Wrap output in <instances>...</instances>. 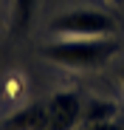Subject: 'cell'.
Returning a JSON list of instances; mask_svg holds the SVG:
<instances>
[{
	"label": "cell",
	"mask_w": 124,
	"mask_h": 130,
	"mask_svg": "<svg viewBox=\"0 0 124 130\" xmlns=\"http://www.w3.org/2000/svg\"><path fill=\"white\" fill-rule=\"evenodd\" d=\"M118 82H121V88H124V65L118 68Z\"/></svg>",
	"instance_id": "obj_6"
},
{
	"label": "cell",
	"mask_w": 124,
	"mask_h": 130,
	"mask_svg": "<svg viewBox=\"0 0 124 130\" xmlns=\"http://www.w3.org/2000/svg\"><path fill=\"white\" fill-rule=\"evenodd\" d=\"M118 23L99 9H71L51 20L54 37H116Z\"/></svg>",
	"instance_id": "obj_2"
},
{
	"label": "cell",
	"mask_w": 124,
	"mask_h": 130,
	"mask_svg": "<svg viewBox=\"0 0 124 130\" xmlns=\"http://www.w3.org/2000/svg\"><path fill=\"white\" fill-rule=\"evenodd\" d=\"M118 54L116 37H56L39 48V57L68 71H96Z\"/></svg>",
	"instance_id": "obj_1"
},
{
	"label": "cell",
	"mask_w": 124,
	"mask_h": 130,
	"mask_svg": "<svg viewBox=\"0 0 124 130\" xmlns=\"http://www.w3.org/2000/svg\"><path fill=\"white\" fill-rule=\"evenodd\" d=\"M48 110V130H73L82 122V99L73 91H59L45 99Z\"/></svg>",
	"instance_id": "obj_3"
},
{
	"label": "cell",
	"mask_w": 124,
	"mask_h": 130,
	"mask_svg": "<svg viewBox=\"0 0 124 130\" xmlns=\"http://www.w3.org/2000/svg\"><path fill=\"white\" fill-rule=\"evenodd\" d=\"M37 3L39 0H11L9 3V14H11V28L14 34H26L31 20L37 14Z\"/></svg>",
	"instance_id": "obj_5"
},
{
	"label": "cell",
	"mask_w": 124,
	"mask_h": 130,
	"mask_svg": "<svg viewBox=\"0 0 124 130\" xmlns=\"http://www.w3.org/2000/svg\"><path fill=\"white\" fill-rule=\"evenodd\" d=\"M3 3H6V6H9V3H11V0H3Z\"/></svg>",
	"instance_id": "obj_7"
},
{
	"label": "cell",
	"mask_w": 124,
	"mask_h": 130,
	"mask_svg": "<svg viewBox=\"0 0 124 130\" xmlns=\"http://www.w3.org/2000/svg\"><path fill=\"white\" fill-rule=\"evenodd\" d=\"M3 130H48V110L45 102H31L11 113L3 124Z\"/></svg>",
	"instance_id": "obj_4"
}]
</instances>
